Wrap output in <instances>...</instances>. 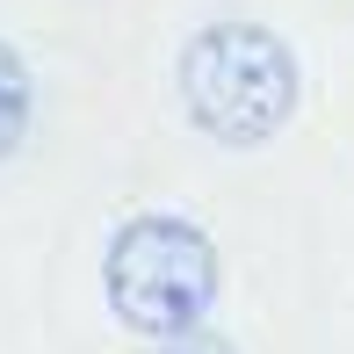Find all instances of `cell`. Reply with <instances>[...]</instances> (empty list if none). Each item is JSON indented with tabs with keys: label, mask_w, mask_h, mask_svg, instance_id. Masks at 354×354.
Here are the masks:
<instances>
[{
	"label": "cell",
	"mask_w": 354,
	"mask_h": 354,
	"mask_svg": "<svg viewBox=\"0 0 354 354\" xmlns=\"http://www.w3.org/2000/svg\"><path fill=\"white\" fill-rule=\"evenodd\" d=\"M152 354H239L224 333H181V340H167V347H152Z\"/></svg>",
	"instance_id": "cell-4"
},
{
	"label": "cell",
	"mask_w": 354,
	"mask_h": 354,
	"mask_svg": "<svg viewBox=\"0 0 354 354\" xmlns=\"http://www.w3.org/2000/svg\"><path fill=\"white\" fill-rule=\"evenodd\" d=\"M217 282H224L217 239L174 210L123 217L109 253H102V297L116 311V326L152 340V347L181 340V333H203V311L217 304Z\"/></svg>",
	"instance_id": "cell-1"
},
{
	"label": "cell",
	"mask_w": 354,
	"mask_h": 354,
	"mask_svg": "<svg viewBox=\"0 0 354 354\" xmlns=\"http://www.w3.org/2000/svg\"><path fill=\"white\" fill-rule=\"evenodd\" d=\"M181 109L203 138L217 145H268L297 116V58L275 29L261 22H210L181 44V66H174Z\"/></svg>",
	"instance_id": "cell-2"
},
{
	"label": "cell",
	"mask_w": 354,
	"mask_h": 354,
	"mask_svg": "<svg viewBox=\"0 0 354 354\" xmlns=\"http://www.w3.org/2000/svg\"><path fill=\"white\" fill-rule=\"evenodd\" d=\"M29 102H37V87H29V66H22V51L0 37V159L22 145V131H29Z\"/></svg>",
	"instance_id": "cell-3"
}]
</instances>
